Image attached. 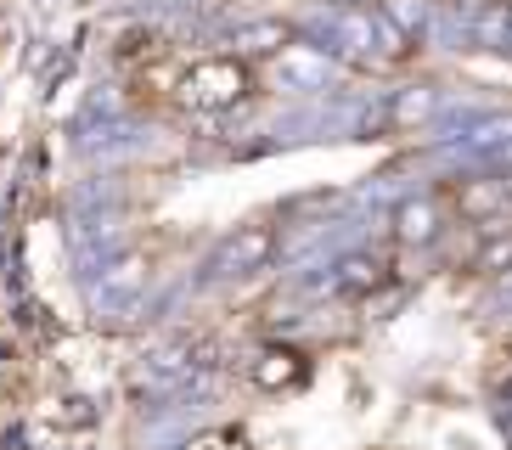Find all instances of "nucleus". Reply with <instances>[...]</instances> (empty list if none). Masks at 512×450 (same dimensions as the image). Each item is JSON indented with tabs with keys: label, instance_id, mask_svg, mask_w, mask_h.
Wrapping results in <instances>:
<instances>
[{
	"label": "nucleus",
	"instance_id": "f257e3e1",
	"mask_svg": "<svg viewBox=\"0 0 512 450\" xmlns=\"http://www.w3.org/2000/svg\"><path fill=\"white\" fill-rule=\"evenodd\" d=\"M248 90H254V79H248V68H242L237 57L197 62L192 74L181 79V96H186L192 107H237Z\"/></svg>",
	"mask_w": 512,
	"mask_h": 450
},
{
	"label": "nucleus",
	"instance_id": "f03ea898",
	"mask_svg": "<svg viewBox=\"0 0 512 450\" xmlns=\"http://www.w3.org/2000/svg\"><path fill=\"white\" fill-rule=\"evenodd\" d=\"M271 225H242V231H231L226 242H220V265L226 270H259L265 259H271Z\"/></svg>",
	"mask_w": 512,
	"mask_h": 450
},
{
	"label": "nucleus",
	"instance_id": "7ed1b4c3",
	"mask_svg": "<svg viewBox=\"0 0 512 450\" xmlns=\"http://www.w3.org/2000/svg\"><path fill=\"white\" fill-rule=\"evenodd\" d=\"M394 237L406 242V248H422V242L439 237V209L422 197V203H406V209L394 214Z\"/></svg>",
	"mask_w": 512,
	"mask_h": 450
},
{
	"label": "nucleus",
	"instance_id": "20e7f679",
	"mask_svg": "<svg viewBox=\"0 0 512 450\" xmlns=\"http://www.w3.org/2000/svg\"><path fill=\"white\" fill-rule=\"evenodd\" d=\"M304 377V360L293 355V349H265V355L254 360V383L259 389H293Z\"/></svg>",
	"mask_w": 512,
	"mask_h": 450
},
{
	"label": "nucleus",
	"instance_id": "39448f33",
	"mask_svg": "<svg viewBox=\"0 0 512 450\" xmlns=\"http://www.w3.org/2000/svg\"><path fill=\"white\" fill-rule=\"evenodd\" d=\"M501 203H507V186H501V180H462V186H456V209L473 214V220H479V214H496Z\"/></svg>",
	"mask_w": 512,
	"mask_h": 450
},
{
	"label": "nucleus",
	"instance_id": "423d86ee",
	"mask_svg": "<svg viewBox=\"0 0 512 450\" xmlns=\"http://www.w3.org/2000/svg\"><path fill=\"white\" fill-rule=\"evenodd\" d=\"M237 45H242V51H276V45H287V29H282V23H265V29L237 34Z\"/></svg>",
	"mask_w": 512,
	"mask_h": 450
},
{
	"label": "nucleus",
	"instance_id": "0eeeda50",
	"mask_svg": "<svg viewBox=\"0 0 512 450\" xmlns=\"http://www.w3.org/2000/svg\"><path fill=\"white\" fill-rule=\"evenodd\" d=\"M377 282H383V270H377L372 259H349V265H344V287H349V293H366V287H377Z\"/></svg>",
	"mask_w": 512,
	"mask_h": 450
},
{
	"label": "nucleus",
	"instance_id": "6e6552de",
	"mask_svg": "<svg viewBox=\"0 0 512 450\" xmlns=\"http://www.w3.org/2000/svg\"><path fill=\"white\" fill-rule=\"evenodd\" d=\"M501 265H512V237H496V242L479 254V270H484V276H496Z\"/></svg>",
	"mask_w": 512,
	"mask_h": 450
}]
</instances>
